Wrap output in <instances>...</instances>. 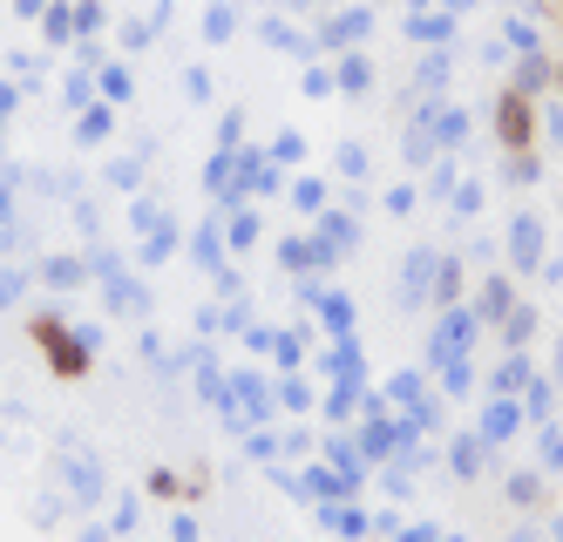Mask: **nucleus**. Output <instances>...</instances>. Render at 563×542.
<instances>
[{
  "instance_id": "f257e3e1",
  "label": "nucleus",
  "mask_w": 563,
  "mask_h": 542,
  "mask_svg": "<svg viewBox=\"0 0 563 542\" xmlns=\"http://www.w3.org/2000/svg\"><path fill=\"white\" fill-rule=\"evenodd\" d=\"M496 130H503L509 143H522V136H530V115H522V102H503V115H496Z\"/></svg>"
}]
</instances>
